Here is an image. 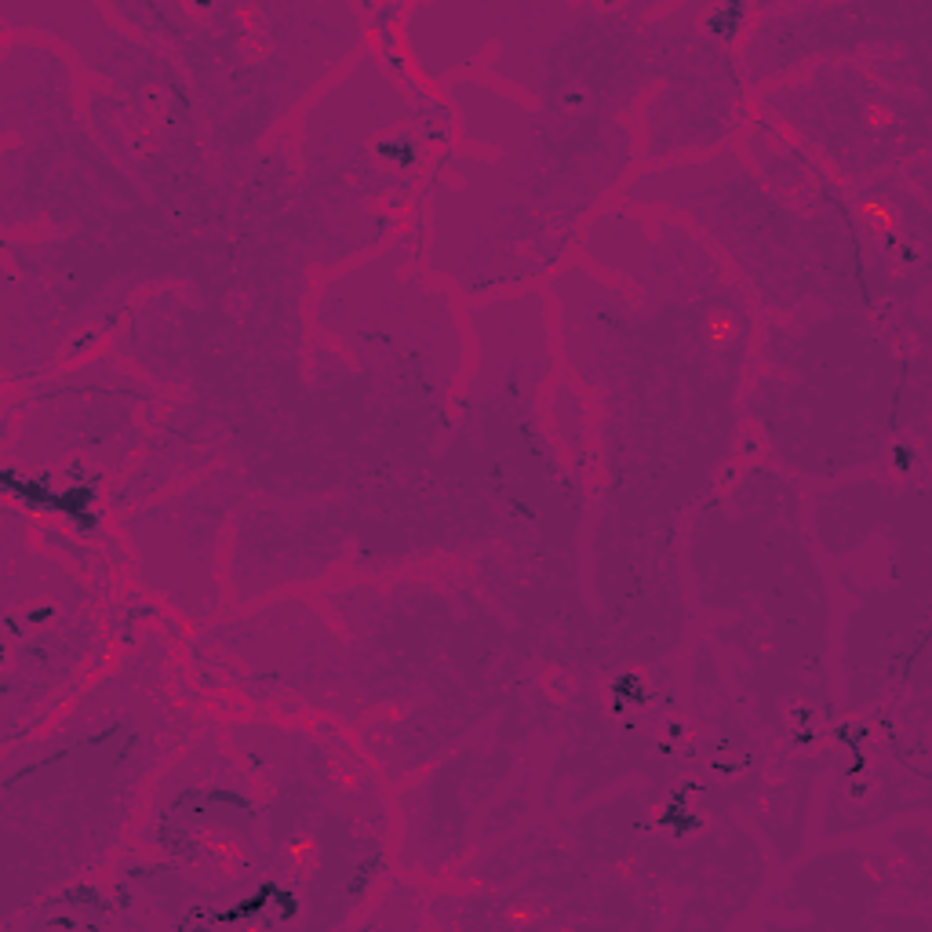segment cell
<instances>
[{
    "label": "cell",
    "instance_id": "cell-1",
    "mask_svg": "<svg viewBox=\"0 0 932 932\" xmlns=\"http://www.w3.org/2000/svg\"><path fill=\"white\" fill-rule=\"evenodd\" d=\"M0 485H4V492H8L19 507L33 510V514H48V510H55V503H59V492H55V485H51V477H22L19 470H4L0 474Z\"/></svg>",
    "mask_w": 932,
    "mask_h": 932
},
{
    "label": "cell",
    "instance_id": "cell-2",
    "mask_svg": "<svg viewBox=\"0 0 932 932\" xmlns=\"http://www.w3.org/2000/svg\"><path fill=\"white\" fill-rule=\"evenodd\" d=\"M92 503H95L92 481H73L70 488H62L59 492L55 514H62L66 521H73V528H81V532H95V528H99V517H95Z\"/></svg>",
    "mask_w": 932,
    "mask_h": 932
},
{
    "label": "cell",
    "instance_id": "cell-3",
    "mask_svg": "<svg viewBox=\"0 0 932 932\" xmlns=\"http://www.w3.org/2000/svg\"><path fill=\"white\" fill-rule=\"evenodd\" d=\"M743 15H747V8H743V4H725V8H714L707 15V30L714 33V37H732V33L740 30Z\"/></svg>",
    "mask_w": 932,
    "mask_h": 932
},
{
    "label": "cell",
    "instance_id": "cell-4",
    "mask_svg": "<svg viewBox=\"0 0 932 932\" xmlns=\"http://www.w3.org/2000/svg\"><path fill=\"white\" fill-rule=\"evenodd\" d=\"M375 150H379V157H386V161H394L397 168H412V164H416V146H412L408 139H401V142L386 139V142H379Z\"/></svg>",
    "mask_w": 932,
    "mask_h": 932
}]
</instances>
